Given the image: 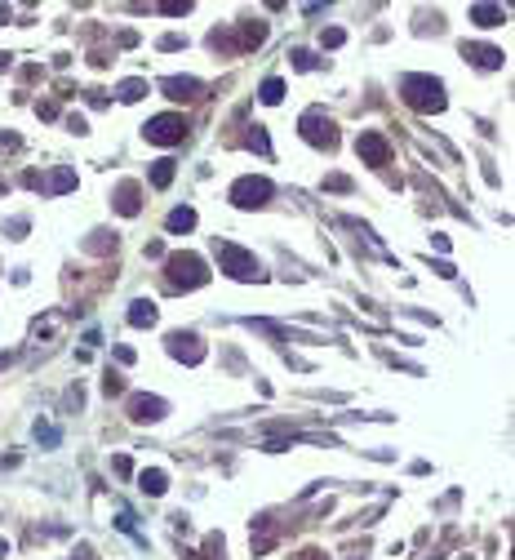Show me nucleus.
<instances>
[{
	"instance_id": "obj_1",
	"label": "nucleus",
	"mask_w": 515,
	"mask_h": 560,
	"mask_svg": "<svg viewBox=\"0 0 515 560\" xmlns=\"http://www.w3.org/2000/svg\"><path fill=\"white\" fill-rule=\"evenodd\" d=\"M400 98L413 111H444V85L436 76H400Z\"/></svg>"
},
{
	"instance_id": "obj_2",
	"label": "nucleus",
	"mask_w": 515,
	"mask_h": 560,
	"mask_svg": "<svg viewBox=\"0 0 515 560\" xmlns=\"http://www.w3.org/2000/svg\"><path fill=\"white\" fill-rule=\"evenodd\" d=\"M164 276H169L174 289H200L209 280V267L200 254H169L164 258Z\"/></svg>"
},
{
	"instance_id": "obj_3",
	"label": "nucleus",
	"mask_w": 515,
	"mask_h": 560,
	"mask_svg": "<svg viewBox=\"0 0 515 560\" xmlns=\"http://www.w3.org/2000/svg\"><path fill=\"white\" fill-rule=\"evenodd\" d=\"M213 250H218V267H222L231 280H262V276H267V271H262V262L249 254V250H240V245L218 240Z\"/></svg>"
},
{
	"instance_id": "obj_4",
	"label": "nucleus",
	"mask_w": 515,
	"mask_h": 560,
	"mask_svg": "<svg viewBox=\"0 0 515 560\" xmlns=\"http://www.w3.org/2000/svg\"><path fill=\"white\" fill-rule=\"evenodd\" d=\"M142 134H147V142H156V147H178L182 138H187V121H182L178 111H164V116H152L142 125Z\"/></svg>"
},
{
	"instance_id": "obj_5",
	"label": "nucleus",
	"mask_w": 515,
	"mask_h": 560,
	"mask_svg": "<svg viewBox=\"0 0 515 560\" xmlns=\"http://www.w3.org/2000/svg\"><path fill=\"white\" fill-rule=\"evenodd\" d=\"M271 183H267V178H254V174H249V178H236V183H231V205H240V209H262V205H267L271 201Z\"/></svg>"
},
{
	"instance_id": "obj_6",
	"label": "nucleus",
	"mask_w": 515,
	"mask_h": 560,
	"mask_svg": "<svg viewBox=\"0 0 515 560\" xmlns=\"http://www.w3.org/2000/svg\"><path fill=\"white\" fill-rule=\"evenodd\" d=\"M302 138H307L311 147H324V152H334V147H338V125L329 121L320 107H311L307 116H302Z\"/></svg>"
},
{
	"instance_id": "obj_7",
	"label": "nucleus",
	"mask_w": 515,
	"mask_h": 560,
	"mask_svg": "<svg viewBox=\"0 0 515 560\" xmlns=\"http://www.w3.org/2000/svg\"><path fill=\"white\" fill-rule=\"evenodd\" d=\"M164 342H169V356L182 360V365H200V360H205V342L196 334H182V329H178V334H169Z\"/></svg>"
},
{
	"instance_id": "obj_8",
	"label": "nucleus",
	"mask_w": 515,
	"mask_h": 560,
	"mask_svg": "<svg viewBox=\"0 0 515 560\" xmlns=\"http://www.w3.org/2000/svg\"><path fill=\"white\" fill-rule=\"evenodd\" d=\"M356 152H360L364 164H387V160H391V142L382 138L378 129H364V134L356 138Z\"/></svg>"
},
{
	"instance_id": "obj_9",
	"label": "nucleus",
	"mask_w": 515,
	"mask_h": 560,
	"mask_svg": "<svg viewBox=\"0 0 515 560\" xmlns=\"http://www.w3.org/2000/svg\"><path fill=\"white\" fill-rule=\"evenodd\" d=\"M160 89H164V98H174V103H196L205 85H200L196 76H164Z\"/></svg>"
},
{
	"instance_id": "obj_10",
	"label": "nucleus",
	"mask_w": 515,
	"mask_h": 560,
	"mask_svg": "<svg viewBox=\"0 0 515 560\" xmlns=\"http://www.w3.org/2000/svg\"><path fill=\"white\" fill-rule=\"evenodd\" d=\"M164 414H169V401H160V396H134L129 401V418L134 422H160Z\"/></svg>"
},
{
	"instance_id": "obj_11",
	"label": "nucleus",
	"mask_w": 515,
	"mask_h": 560,
	"mask_svg": "<svg viewBox=\"0 0 515 560\" xmlns=\"http://www.w3.org/2000/svg\"><path fill=\"white\" fill-rule=\"evenodd\" d=\"M462 58H471L475 67H485V72H497L506 62L502 49H493V45H462Z\"/></svg>"
},
{
	"instance_id": "obj_12",
	"label": "nucleus",
	"mask_w": 515,
	"mask_h": 560,
	"mask_svg": "<svg viewBox=\"0 0 515 560\" xmlns=\"http://www.w3.org/2000/svg\"><path fill=\"white\" fill-rule=\"evenodd\" d=\"M115 209H120L125 218H134V213L142 209V187L138 183H120L115 187Z\"/></svg>"
},
{
	"instance_id": "obj_13",
	"label": "nucleus",
	"mask_w": 515,
	"mask_h": 560,
	"mask_svg": "<svg viewBox=\"0 0 515 560\" xmlns=\"http://www.w3.org/2000/svg\"><path fill=\"white\" fill-rule=\"evenodd\" d=\"M156 316H160V311H156V303H152V298H138V303H129V325H134V329L156 325Z\"/></svg>"
},
{
	"instance_id": "obj_14",
	"label": "nucleus",
	"mask_w": 515,
	"mask_h": 560,
	"mask_svg": "<svg viewBox=\"0 0 515 560\" xmlns=\"http://www.w3.org/2000/svg\"><path fill=\"white\" fill-rule=\"evenodd\" d=\"M471 18L480 27H502L506 23V9L502 5H471Z\"/></svg>"
},
{
	"instance_id": "obj_15",
	"label": "nucleus",
	"mask_w": 515,
	"mask_h": 560,
	"mask_svg": "<svg viewBox=\"0 0 515 560\" xmlns=\"http://www.w3.org/2000/svg\"><path fill=\"white\" fill-rule=\"evenodd\" d=\"M138 489H142V493H152V498H160V493L169 489V476L152 467V471H142V476H138Z\"/></svg>"
},
{
	"instance_id": "obj_16",
	"label": "nucleus",
	"mask_w": 515,
	"mask_h": 560,
	"mask_svg": "<svg viewBox=\"0 0 515 560\" xmlns=\"http://www.w3.org/2000/svg\"><path fill=\"white\" fill-rule=\"evenodd\" d=\"M164 227H169V232H191V227H196V209H187V205L169 209V218H164Z\"/></svg>"
},
{
	"instance_id": "obj_17",
	"label": "nucleus",
	"mask_w": 515,
	"mask_h": 560,
	"mask_svg": "<svg viewBox=\"0 0 515 560\" xmlns=\"http://www.w3.org/2000/svg\"><path fill=\"white\" fill-rule=\"evenodd\" d=\"M258 98H262L267 107H276L280 98H285V80H280V76H267V80L258 85Z\"/></svg>"
},
{
	"instance_id": "obj_18",
	"label": "nucleus",
	"mask_w": 515,
	"mask_h": 560,
	"mask_svg": "<svg viewBox=\"0 0 515 560\" xmlns=\"http://www.w3.org/2000/svg\"><path fill=\"white\" fill-rule=\"evenodd\" d=\"M174 174H178V169H174V160H156V164H152V187L164 191V187L174 183Z\"/></svg>"
},
{
	"instance_id": "obj_19",
	"label": "nucleus",
	"mask_w": 515,
	"mask_h": 560,
	"mask_svg": "<svg viewBox=\"0 0 515 560\" xmlns=\"http://www.w3.org/2000/svg\"><path fill=\"white\" fill-rule=\"evenodd\" d=\"M267 40V23H240V45H262Z\"/></svg>"
},
{
	"instance_id": "obj_20",
	"label": "nucleus",
	"mask_w": 515,
	"mask_h": 560,
	"mask_svg": "<svg viewBox=\"0 0 515 560\" xmlns=\"http://www.w3.org/2000/svg\"><path fill=\"white\" fill-rule=\"evenodd\" d=\"M76 187V174L72 169H58L54 178H49V191H54V196H62V191H72Z\"/></svg>"
},
{
	"instance_id": "obj_21",
	"label": "nucleus",
	"mask_w": 515,
	"mask_h": 560,
	"mask_svg": "<svg viewBox=\"0 0 515 560\" xmlns=\"http://www.w3.org/2000/svg\"><path fill=\"white\" fill-rule=\"evenodd\" d=\"M142 94H147V80H125V85H120V103H138Z\"/></svg>"
},
{
	"instance_id": "obj_22",
	"label": "nucleus",
	"mask_w": 515,
	"mask_h": 560,
	"mask_svg": "<svg viewBox=\"0 0 515 560\" xmlns=\"http://www.w3.org/2000/svg\"><path fill=\"white\" fill-rule=\"evenodd\" d=\"M342 40H346V31H342V27H329V31H320V45H324V49H338Z\"/></svg>"
},
{
	"instance_id": "obj_23",
	"label": "nucleus",
	"mask_w": 515,
	"mask_h": 560,
	"mask_svg": "<svg viewBox=\"0 0 515 560\" xmlns=\"http://www.w3.org/2000/svg\"><path fill=\"white\" fill-rule=\"evenodd\" d=\"M218 556H222V534H209V538H205V556H200V560H218Z\"/></svg>"
},
{
	"instance_id": "obj_24",
	"label": "nucleus",
	"mask_w": 515,
	"mask_h": 560,
	"mask_svg": "<svg viewBox=\"0 0 515 560\" xmlns=\"http://www.w3.org/2000/svg\"><path fill=\"white\" fill-rule=\"evenodd\" d=\"M293 67L298 72H311L315 67V54H311V49H293Z\"/></svg>"
},
{
	"instance_id": "obj_25",
	"label": "nucleus",
	"mask_w": 515,
	"mask_h": 560,
	"mask_svg": "<svg viewBox=\"0 0 515 560\" xmlns=\"http://www.w3.org/2000/svg\"><path fill=\"white\" fill-rule=\"evenodd\" d=\"M103 391H107V396H120V391H125V378L120 374H107L103 378Z\"/></svg>"
},
{
	"instance_id": "obj_26",
	"label": "nucleus",
	"mask_w": 515,
	"mask_h": 560,
	"mask_svg": "<svg viewBox=\"0 0 515 560\" xmlns=\"http://www.w3.org/2000/svg\"><path fill=\"white\" fill-rule=\"evenodd\" d=\"M249 147H258L262 156L271 152V142H267V134H262V125H254V134H249Z\"/></svg>"
},
{
	"instance_id": "obj_27",
	"label": "nucleus",
	"mask_w": 515,
	"mask_h": 560,
	"mask_svg": "<svg viewBox=\"0 0 515 560\" xmlns=\"http://www.w3.org/2000/svg\"><path fill=\"white\" fill-rule=\"evenodd\" d=\"M36 440H40V444H58V432H54L49 422H36Z\"/></svg>"
},
{
	"instance_id": "obj_28",
	"label": "nucleus",
	"mask_w": 515,
	"mask_h": 560,
	"mask_svg": "<svg viewBox=\"0 0 515 560\" xmlns=\"http://www.w3.org/2000/svg\"><path fill=\"white\" fill-rule=\"evenodd\" d=\"M324 187H329V191H351V178H342V174H329V178H324Z\"/></svg>"
},
{
	"instance_id": "obj_29",
	"label": "nucleus",
	"mask_w": 515,
	"mask_h": 560,
	"mask_svg": "<svg viewBox=\"0 0 515 560\" xmlns=\"http://www.w3.org/2000/svg\"><path fill=\"white\" fill-rule=\"evenodd\" d=\"M111 467H115V476H134V463H129L125 454H115V458H111Z\"/></svg>"
},
{
	"instance_id": "obj_30",
	"label": "nucleus",
	"mask_w": 515,
	"mask_h": 560,
	"mask_svg": "<svg viewBox=\"0 0 515 560\" xmlns=\"http://www.w3.org/2000/svg\"><path fill=\"white\" fill-rule=\"evenodd\" d=\"M182 45H187V40L174 36V31H169V36H160V49H164V54H174V49H182Z\"/></svg>"
},
{
	"instance_id": "obj_31",
	"label": "nucleus",
	"mask_w": 515,
	"mask_h": 560,
	"mask_svg": "<svg viewBox=\"0 0 515 560\" xmlns=\"http://www.w3.org/2000/svg\"><path fill=\"white\" fill-rule=\"evenodd\" d=\"M191 5H187V0H182V5H178V0H174V5H160V13H169V18H178V13H187Z\"/></svg>"
},
{
	"instance_id": "obj_32",
	"label": "nucleus",
	"mask_w": 515,
	"mask_h": 560,
	"mask_svg": "<svg viewBox=\"0 0 515 560\" xmlns=\"http://www.w3.org/2000/svg\"><path fill=\"white\" fill-rule=\"evenodd\" d=\"M9 236L23 240V236H27V218H13V223H9Z\"/></svg>"
},
{
	"instance_id": "obj_33",
	"label": "nucleus",
	"mask_w": 515,
	"mask_h": 560,
	"mask_svg": "<svg viewBox=\"0 0 515 560\" xmlns=\"http://www.w3.org/2000/svg\"><path fill=\"white\" fill-rule=\"evenodd\" d=\"M115 360H120V365H134V347H115Z\"/></svg>"
},
{
	"instance_id": "obj_34",
	"label": "nucleus",
	"mask_w": 515,
	"mask_h": 560,
	"mask_svg": "<svg viewBox=\"0 0 515 560\" xmlns=\"http://www.w3.org/2000/svg\"><path fill=\"white\" fill-rule=\"evenodd\" d=\"M18 147V134H0V152H13Z\"/></svg>"
},
{
	"instance_id": "obj_35",
	"label": "nucleus",
	"mask_w": 515,
	"mask_h": 560,
	"mask_svg": "<svg viewBox=\"0 0 515 560\" xmlns=\"http://www.w3.org/2000/svg\"><path fill=\"white\" fill-rule=\"evenodd\" d=\"M5 556H9V542H5V538H0V560H5Z\"/></svg>"
},
{
	"instance_id": "obj_36",
	"label": "nucleus",
	"mask_w": 515,
	"mask_h": 560,
	"mask_svg": "<svg viewBox=\"0 0 515 560\" xmlns=\"http://www.w3.org/2000/svg\"><path fill=\"white\" fill-rule=\"evenodd\" d=\"M0 23H9V9L5 5H0Z\"/></svg>"
},
{
	"instance_id": "obj_37",
	"label": "nucleus",
	"mask_w": 515,
	"mask_h": 560,
	"mask_svg": "<svg viewBox=\"0 0 515 560\" xmlns=\"http://www.w3.org/2000/svg\"><path fill=\"white\" fill-rule=\"evenodd\" d=\"M5 191H9V183H5V178H0V196H5Z\"/></svg>"
},
{
	"instance_id": "obj_38",
	"label": "nucleus",
	"mask_w": 515,
	"mask_h": 560,
	"mask_svg": "<svg viewBox=\"0 0 515 560\" xmlns=\"http://www.w3.org/2000/svg\"><path fill=\"white\" fill-rule=\"evenodd\" d=\"M85 560H89V556H85Z\"/></svg>"
}]
</instances>
